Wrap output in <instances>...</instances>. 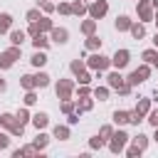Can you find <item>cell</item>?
<instances>
[{
  "mask_svg": "<svg viewBox=\"0 0 158 158\" xmlns=\"http://www.w3.org/2000/svg\"><path fill=\"white\" fill-rule=\"evenodd\" d=\"M136 111H138L141 116H146V114L151 111V99H138V104H136Z\"/></svg>",
  "mask_w": 158,
  "mask_h": 158,
  "instance_id": "7402d4cb",
  "label": "cell"
},
{
  "mask_svg": "<svg viewBox=\"0 0 158 158\" xmlns=\"http://www.w3.org/2000/svg\"><path fill=\"white\" fill-rule=\"evenodd\" d=\"M37 27H40V32H49L54 25H52V20H49V17H44V15H42V17L37 20Z\"/></svg>",
  "mask_w": 158,
  "mask_h": 158,
  "instance_id": "603a6c76",
  "label": "cell"
},
{
  "mask_svg": "<svg viewBox=\"0 0 158 158\" xmlns=\"http://www.w3.org/2000/svg\"><path fill=\"white\" fill-rule=\"evenodd\" d=\"M136 10H138V17H141L143 22H148V20H153V5H151L148 0H138V5H136Z\"/></svg>",
  "mask_w": 158,
  "mask_h": 158,
  "instance_id": "ba28073f",
  "label": "cell"
},
{
  "mask_svg": "<svg viewBox=\"0 0 158 158\" xmlns=\"http://www.w3.org/2000/svg\"><path fill=\"white\" fill-rule=\"evenodd\" d=\"M94 96H96L99 101H106V99H109V89H106V86H96V89H94Z\"/></svg>",
  "mask_w": 158,
  "mask_h": 158,
  "instance_id": "836d02e7",
  "label": "cell"
},
{
  "mask_svg": "<svg viewBox=\"0 0 158 158\" xmlns=\"http://www.w3.org/2000/svg\"><path fill=\"white\" fill-rule=\"evenodd\" d=\"M126 153H128V156H131V158H138V156H141V153H143V151H141V148H138V146H131V148H128V151H126Z\"/></svg>",
  "mask_w": 158,
  "mask_h": 158,
  "instance_id": "7bdbcfd3",
  "label": "cell"
},
{
  "mask_svg": "<svg viewBox=\"0 0 158 158\" xmlns=\"http://www.w3.org/2000/svg\"><path fill=\"white\" fill-rule=\"evenodd\" d=\"M128 32L133 35V40H143V37H146V27H143V22H131Z\"/></svg>",
  "mask_w": 158,
  "mask_h": 158,
  "instance_id": "8fae6325",
  "label": "cell"
},
{
  "mask_svg": "<svg viewBox=\"0 0 158 158\" xmlns=\"http://www.w3.org/2000/svg\"><path fill=\"white\" fill-rule=\"evenodd\" d=\"M84 12H86V5L81 0H74L72 2V15H84Z\"/></svg>",
  "mask_w": 158,
  "mask_h": 158,
  "instance_id": "4dcf8cb0",
  "label": "cell"
},
{
  "mask_svg": "<svg viewBox=\"0 0 158 158\" xmlns=\"http://www.w3.org/2000/svg\"><path fill=\"white\" fill-rule=\"evenodd\" d=\"M25 37H27V32H22V30H12V32H10V42L17 44V47H22Z\"/></svg>",
  "mask_w": 158,
  "mask_h": 158,
  "instance_id": "2e32d148",
  "label": "cell"
},
{
  "mask_svg": "<svg viewBox=\"0 0 158 158\" xmlns=\"http://www.w3.org/2000/svg\"><path fill=\"white\" fill-rule=\"evenodd\" d=\"M128 59H131V52H128V49H116V54L111 57V64H114L116 69H123V67L128 64Z\"/></svg>",
  "mask_w": 158,
  "mask_h": 158,
  "instance_id": "52a82bcc",
  "label": "cell"
},
{
  "mask_svg": "<svg viewBox=\"0 0 158 158\" xmlns=\"http://www.w3.org/2000/svg\"><path fill=\"white\" fill-rule=\"evenodd\" d=\"M106 81H109V89H118V86L123 84V77H121L118 72H111V74L106 77Z\"/></svg>",
  "mask_w": 158,
  "mask_h": 158,
  "instance_id": "9a60e30c",
  "label": "cell"
},
{
  "mask_svg": "<svg viewBox=\"0 0 158 158\" xmlns=\"http://www.w3.org/2000/svg\"><path fill=\"white\" fill-rule=\"evenodd\" d=\"M10 146V136L7 133H0V148H7Z\"/></svg>",
  "mask_w": 158,
  "mask_h": 158,
  "instance_id": "f6af8a7d",
  "label": "cell"
},
{
  "mask_svg": "<svg viewBox=\"0 0 158 158\" xmlns=\"http://www.w3.org/2000/svg\"><path fill=\"white\" fill-rule=\"evenodd\" d=\"M27 35H40V27H37V22H30V27H27Z\"/></svg>",
  "mask_w": 158,
  "mask_h": 158,
  "instance_id": "ee69618b",
  "label": "cell"
},
{
  "mask_svg": "<svg viewBox=\"0 0 158 158\" xmlns=\"http://www.w3.org/2000/svg\"><path fill=\"white\" fill-rule=\"evenodd\" d=\"M79 96H89V86H86V84L79 86Z\"/></svg>",
  "mask_w": 158,
  "mask_h": 158,
  "instance_id": "7dc6e473",
  "label": "cell"
},
{
  "mask_svg": "<svg viewBox=\"0 0 158 158\" xmlns=\"http://www.w3.org/2000/svg\"><path fill=\"white\" fill-rule=\"evenodd\" d=\"M37 101V94H35V89H30L27 94H25V106H32Z\"/></svg>",
  "mask_w": 158,
  "mask_h": 158,
  "instance_id": "d590c367",
  "label": "cell"
},
{
  "mask_svg": "<svg viewBox=\"0 0 158 158\" xmlns=\"http://www.w3.org/2000/svg\"><path fill=\"white\" fill-rule=\"evenodd\" d=\"M20 47L17 44H12L10 49H5V52H0V69H10L12 64H15V59H20Z\"/></svg>",
  "mask_w": 158,
  "mask_h": 158,
  "instance_id": "7a4b0ae2",
  "label": "cell"
},
{
  "mask_svg": "<svg viewBox=\"0 0 158 158\" xmlns=\"http://www.w3.org/2000/svg\"><path fill=\"white\" fill-rule=\"evenodd\" d=\"M153 20H156V25H158V10H156V15H153Z\"/></svg>",
  "mask_w": 158,
  "mask_h": 158,
  "instance_id": "f5cc1de1",
  "label": "cell"
},
{
  "mask_svg": "<svg viewBox=\"0 0 158 158\" xmlns=\"http://www.w3.org/2000/svg\"><path fill=\"white\" fill-rule=\"evenodd\" d=\"M86 49H91V52L101 49V37H96V35H86Z\"/></svg>",
  "mask_w": 158,
  "mask_h": 158,
  "instance_id": "e0dca14e",
  "label": "cell"
},
{
  "mask_svg": "<svg viewBox=\"0 0 158 158\" xmlns=\"http://www.w3.org/2000/svg\"><path fill=\"white\" fill-rule=\"evenodd\" d=\"M89 146H91V148H101V146H104V138H101V136H94V138L89 141Z\"/></svg>",
  "mask_w": 158,
  "mask_h": 158,
  "instance_id": "60d3db41",
  "label": "cell"
},
{
  "mask_svg": "<svg viewBox=\"0 0 158 158\" xmlns=\"http://www.w3.org/2000/svg\"><path fill=\"white\" fill-rule=\"evenodd\" d=\"M10 25H12V15L10 12H2L0 15V35H5L10 30Z\"/></svg>",
  "mask_w": 158,
  "mask_h": 158,
  "instance_id": "ffe728a7",
  "label": "cell"
},
{
  "mask_svg": "<svg viewBox=\"0 0 158 158\" xmlns=\"http://www.w3.org/2000/svg\"><path fill=\"white\" fill-rule=\"evenodd\" d=\"M0 91H5V79H0Z\"/></svg>",
  "mask_w": 158,
  "mask_h": 158,
  "instance_id": "c3c4849f",
  "label": "cell"
},
{
  "mask_svg": "<svg viewBox=\"0 0 158 158\" xmlns=\"http://www.w3.org/2000/svg\"><path fill=\"white\" fill-rule=\"evenodd\" d=\"M25 17H27L30 22H37L42 15H40V10H37V7H32V10H27V15H25Z\"/></svg>",
  "mask_w": 158,
  "mask_h": 158,
  "instance_id": "e575fe53",
  "label": "cell"
},
{
  "mask_svg": "<svg viewBox=\"0 0 158 158\" xmlns=\"http://www.w3.org/2000/svg\"><path fill=\"white\" fill-rule=\"evenodd\" d=\"M32 123H35V128L40 131V128H44V126L49 123V116H47L44 111H40V114H35V116H32Z\"/></svg>",
  "mask_w": 158,
  "mask_h": 158,
  "instance_id": "5bb4252c",
  "label": "cell"
},
{
  "mask_svg": "<svg viewBox=\"0 0 158 158\" xmlns=\"http://www.w3.org/2000/svg\"><path fill=\"white\" fill-rule=\"evenodd\" d=\"M49 35H52V42H57V44H64V42L69 40V32H67L64 27H52Z\"/></svg>",
  "mask_w": 158,
  "mask_h": 158,
  "instance_id": "30bf717a",
  "label": "cell"
},
{
  "mask_svg": "<svg viewBox=\"0 0 158 158\" xmlns=\"http://www.w3.org/2000/svg\"><path fill=\"white\" fill-rule=\"evenodd\" d=\"M109 64H111V59H109V57H104L101 52H96V54H91V57H89V67H91V69H96V72L109 69Z\"/></svg>",
  "mask_w": 158,
  "mask_h": 158,
  "instance_id": "8992f818",
  "label": "cell"
},
{
  "mask_svg": "<svg viewBox=\"0 0 158 158\" xmlns=\"http://www.w3.org/2000/svg\"><path fill=\"white\" fill-rule=\"evenodd\" d=\"M69 69H72V74H77V77H79V74L84 72V62H81V59H74V62L69 64Z\"/></svg>",
  "mask_w": 158,
  "mask_h": 158,
  "instance_id": "d6a6232c",
  "label": "cell"
},
{
  "mask_svg": "<svg viewBox=\"0 0 158 158\" xmlns=\"http://www.w3.org/2000/svg\"><path fill=\"white\" fill-rule=\"evenodd\" d=\"M153 44H156V47H158V32H156V37H153Z\"/></svg>",
  "mask_w": 158,
  "mask_h": 158,
  "instance_id": "f907efd6",
  "label": "cell"
},
{
  "mask_svg": "<svg viewBox=\"0 0 158 158\" xmlns=\"http://www.w3.org/2000/svg\"><path fill=\"white\" fill-rule=\"evenodd\" d=\"M133 146H138L141 151H146V148H148V136H143V133H138V136L133 138Z\"/></svg>",
  "mask_w": 158,
  "mask_h": 158,
  "instance_id": "f546056e",
  "label": "cell"
},
{
  "mask_svg": "<svg viewBox=\"0 0 158 158\" xmlns=\"http://www.w3.org/2000/svg\"><path fill=\"white\" fill-rule=\"evenodd\" d=\"M141 57H143V62H146V64H153V62L158 59V52H156V49H146Z\"/></svg>",
  "mask_w": 158,
  "mask_h": 158,
  "instance_id": "1f68e13d",
  "label": "cell"
},
{
  "mask_svg": "<svg viewBox=\"0 0 158 158\" xmlns=\"http://www.w3.org/2000/svg\"><path fill=\"white\" fill-rule=\"evenodd\" d=\"M47 143H49V136H47V133H37V138L32 141V146H35L37 151H40V148H44Z\"/></svg>",
  "mask_w": 158,
  "mask_h": 158,
  "instance_id": "4316f807",
  "label": "cell"
},
{
  "mask_svg": "<svg viewBox=\"0 0 158 158\" xmlns=\"http://www.w3.org/2000/svg\"><path fill=\"white\" fill-rule=\"evenodd\" d=\"M114 27H116L118 32H126V30L131 27V17H128V15H118L116 22H114Z\"/></svg>",
  "mask_w": 158,
  "mask_h": 158,
  "instance_id": "7c38bea8",
  "label": "cell"
},
{
  "mask_svg": "<svg viewBox=\"0 0 158 158\" xmlns=\"http://www.w3.org/2000/svg\"><path fill=\"white\" fill-rule=\"evenodd\" d=\"M77 79H79V84H89V81H91V77H89L86 72H81V74H79Z\"/></svg>",
  "mask_w": 158,
  "mask_h": 158,
  "instance_id": "bcb514c9",
  "label": "cell"
},
{
  "mask_svg": "<svg viewBox=\"0 0 158 158\" xmlns=\"http://www.w3.org/2000/svg\"><path fill=\"white\" fill-rule=\"evenodd\" d=\"M94 30H96V20H94V17L81 22V32H84V35H94Z\"/></svg>",
  "mask_w": 158,
  "mask_h": 158,
  "instance_id": "cb8c5ba5",
  "label": "cell"
},
{
  "mask_svg": "<svg viewBox=\"0 0 158 158\" xmlns=\"http://www.w3.org/2000/svg\"><path fill=\"white\" fill-rule=\"evenodd\" d=\"M151 5H153V7H156V10H158V0H151Z\"/></svg>",
  "mask_w": 158,
  "mask_h": 158,
  "instance_id": "681fc988",
  "label": "cell"
},
{
  "mask_svg": "<svg viewBox=\"0 0 158 158\" xmlns=\"http://www.w3.org/2000/svg\"><path fill=\"white\" fill-rule=\"evenodd\" d=\"M86 12H89L94 20H101V17L109 12V2H106V0H94V2L86 7Z\"/></svg>",
  "mask_w": 158,
  "mask_h": 158,
  "instance_id": "5b68a950",
  "label": "cell"
},
{
  "mask_svg": "<svg viewBox=\"0 0 158 158\" xmlns=\"http://www.w3.org/2000/svg\"><path fill=\"white\" fill-rule=\"evenodd\" d=\"M42 10H44V12H52V10H57V5H54L52 0H44V2H42Z\"/></svg>",
  "mask_w": 158,
  "mask_h": 158,
  "instance_id": "b9f144b4",
  "label": "cell"
},
{
  "mask_svg": "<svg viewBox=\"0 0 158 158\" xmlns=\"http://www.w3.org/2000/svg\"><path fill=\"white\" fill-rule=\"evenodd\" d=\"M72 81H67V79H59V84H57V96L59 99H72Z\"/></svg>",
  "mask_w": 158,
  "mask_h": 158,
  "instance_id": "9c48e42d",
  "label": "cell"
},
{
  "mask_svg": "<svg viewBox=\"0 0 158 158\" xmlns=\"http://www.w3.org/2000/svg\"><path fill=\"white\" fill-rule=\"evenodd\" d=\"M54 138L67 141V138H69V126H54Z\"/></svg>",
  "mask_w": 158,
  "mask_h": 158,
  "instance_id": "484cf974",
  "label": "cell"
},
{
  "mask_svg": "<svg viewBox=\"0 0 158 158\" xmlns=\"http://www.w3.org/2000/svg\"><path fill=\"white\" fill-rule=\"evenodd\" d=\"M57 10H59L62 15H72V5H69V2H59V5H57Z\"/></svg>",
  "mask_w": 158,
  "mask_h": 158,
  "instance_id": "f35d334b",
  "label": "cell"
},
{
  "mask_svg": "<svg viewBox=\"0 0 158 158\" xmlns=\"http://www.w3.org/2000/svg\"><path fill=\"white\" fill-rule=\"evenodd\" d=\"M111 133H114V128H111V126H101V131H99V136H101V138H111Z\"/></svg>",
  "mask_w": 158,
  "mask_h": 158,
  "instance_id": "ab89813d",
  "label": "cell"
},
{
  "mask_svg": "<svg viewBox=\"0 0 158 158\" xmlns=\"http://www.w3.org/2000/svg\"><path fill=\"white\" fill-rule=\"evenodd\" d=\"M0 123H2L5 128H10L12 136H22V131H25V123H20L12 114H0Z\"/></svg>",
  "mask_w": 158,
  "mask_h": 158,
  "instance_id": "6da1fadb",
  "label": "cell"
},
{
  "mask_svg": "<svg viewBox=\"0 0 158 158\" xmlns=\"http://www.w3.org/2000/svg\"><path fill=\"white\" fill-rule=\"evenodd\" d=\"M35 86H37V89H44V86H49V74H47V72H40V74H35Z\"/></svg>",
  "mask_w": 158,
  "mask_h": 158,
  "instance_id": "ac0fdd59",
  "label": "cell"
},
{
  "mask_svg": "<svg viewBox=\"0 0 158 158\" xmlns=\"http://www.w3.org/2000/svg\"><path fill=\"white\" fill-rule=\"evenodd\" d=\"M126 141H128L126 131H114V133H111V143H109L111 153H121V151H123V146H126Z\"/></svg>",
  "mask_w": 158,
  "mask_h": 158,
  "instance_id": "277c9868",
  "label": "cell"
},
{
  "mask_svg": "<svg viewBox=\"0 0 158 158\" xmlns=\"http://www.w3.org/2000/svg\"><path fill=\"white\" fill-rule=\"evenodd\" d=\"M30 62H32V67H37V69H40V67H44V64H47V54H44L42 49H37V52L30 57Z\"/></svg>",
  "mask_w": 158,
  "mask_h": 158,
  "instance_id": "4fadbf2b",
  "label": "cell"
},
{
  "mask_svg": "<svg viewBox=\"0 0 158 158\" xmlns=\"http://www.w3.org/2000/svg\"><path fill=\"white\" fill-rule=\"evenodd\" d=\"M153 67H158V59H156V62H153Z\"/></svg>",
  "mask_w": 158,
  "mask_h": 158,
  "instance_id": "db71d44e",
  "label": "cell"
},
{
  "mask_svg": "<svg viewBox=\"0 0 158 158\" xmlns=\"http://www.w3.org/2000/svg\"><path fill=\"white\" fill-rule=\"evenodd\" d=\"M114 123H116V126L128 123V111H114Z\"/></svg>",
  "mask_w": 158,
  "mask_h": 158,
  "instance_id": "d4e9b609",
  "label": "cell"
},
{
  "mask_svg": "<svg viewBox=\"0 0 158 158\" xmlns=\"http://www.w3.org/2000/svg\"><path fill=\"white\" fill-rule=\"evenodd\" d=\"M15 118H17L20 123H27V121H30V114H27V109H20V111L15 114Z\"/></svg>",
  "mask_w": 158,
  "mask_h": 158,
  "instance_id": "8d00e7d4",
  "label": "cell"
},
{
  "mask_svg": "<svg viewBox=\"0 0 158 158\" xmlns=\"http://www.w3.org/2000/svg\"><path fill=\"white\" fill-rule=\"evenodd\" d=\"M148 123L151 126H158V109H151L148 111Z\"/></svg>",
  "mask_w": 158,
  "mask_h": 158,
  "instance_id": "74e56055",
  "label": "cell"
},
{
  "mask_svg": "<svg viewBox=\"0 0 158 158\" xmlns=\"http://www.w3.org/2000/svg\"><path fill=\"white\" fill-rule=\"evenodd\" d=\"M91 106H94V101H91V99H86V96H81V101L77 104V114H81V111H89Z\"/></svg>",
  "mask_w": 158,
  "mask_h": 158,
  "instance_id": "f1b7e54d",
  "label": "cell"
},
{
  "mask_svg": "<svg viewBox=\"0 0 158 158\" xmlns=\"http://www.w3.org/2000/svg\"><path fill=\"white\" fill-rule=\"evenodd\" d=\"M20 86L27 89V91H30V89H37V86H35V74H22V77H20Z\"/></svg>",
  "mask_w": 158,
  "mask_h": 158,
  "instance_id": "d6986e66",
  "label": "cell"
},
{
  "mask_svg": "<svg viewBox=\"0 0 158 158\" xmlns=\"http://www.w3.org/2000/svg\"><path fill=\"white\" fill-rule=\"evenodd\" d=\"M148 74H151V69H148V64H141L138 69H133L128 77H126V81L131 84V86H136V84H143L146 79H148Z\"/></svg>",
  "mask_w": 158,
  "mask_h": 158,
  "instance_id": "3957f363",
  "label": "cell"
},
{
  "mask_svg": "<svg viewBox=\"0 0 158 158\" xmlns=\"http://www.w3.org/2000/svg\"><path fill=\"white\" fill-rule=\"evenodd\" d=\"M32 153H37V148H35V146H25V148H17V151H12V156H15V158H22V156H32Z\"/></svg>",
  "mask_w": 158,
  "mask_h": 158,
  "instance_id": "83f0119b",
  "label": "cell"
},
{
  "mask_svg": "<svg viewBox=\"0 0 158 158\" xmlns=\"http://www.w3.org/2000/svg\"><path fill=\"white\" fill-rule=\"evenodd\" d=\"M47 44H49V40H47V37H44V35H42V32H40V35H35V37H32V47H35V49H44V47H47Z\"/></svg>",
  "mask_w": 158,
  "mask_h": 158,
  "instance_id": "44dd1931",
  "label": "cell"
},
{
  "mask_svg": "<svg viewBox=\"0 0 158 158\" xmlns=\"http://www.w3.org/2000/svg\"><path fill=\"white\" fill-rule=\"evenodd\" d=\"M153 141H156V143H158V126H156V136H153Z\"/></svg>",
  "mask_w": 158,
  "mask_h": 158,
  "instance_id": "816d5d0a",
  "label": "cell"
}]
</instances>
